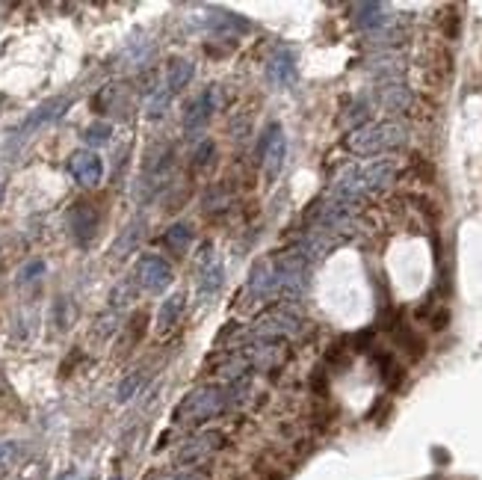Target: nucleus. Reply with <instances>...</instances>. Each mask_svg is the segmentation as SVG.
Returning a JSON list of instances; mask_svg holds the SVG:
<instances>
[{"instance_id": "8", "label": "nucleus", "mask_w": 482, "mask_h": 480, "mask_svg": "<svg viewBox=\"0 0 482 480\" xmlns=\"http://www.w3.org/2000/svg\"><path fill=\"white\" fill-rule=\"evenodd\" d=\"M166 243L175 246L177 252H184L186 243H190V228H186V225H172L169 234H166Z\"/></svg>"}, {"instance_id": "11", "label": "nucleus", "mask_w": 482, "mask_h": 480, "mask_svg": "<svg viewBox=\"0 0 482 480\" xmlns=\"http://www.w3.org/2000/svg\"><path fill=\"white\" fill-rule=\"evenodd\" d=\"M113 480H122V477H119V474H116V477H113Z\"/></svg>"}, {"instance_id": "7", "label": "nucleus", "mask_w": 482, "mask_h": 480, "mask_svg": "<svg viewBox=\"0 0 482 480\" xmlns=\"http://www.w3.org/2000/svg\"><path fill=\"white\" fill-rule=\"evenodd\" d=\"M190 75H193V66L190 62H175L172 66V71H169V89H177V86H184L186 80H190Z\"/></svg>"}, {"instance_id": "2", "label": "nucleus", "mask_w": 482, "mask_h": 480, "mask_svg": "<svg viewBox=\"0 0 482 480\" xmlns=\"http://www.w3.org/2000/svg\"><path fill=\"white\" fill-rule=\"evenodd\" d=\"M68 172L75 175L80 184L95 187L101 181L104 166H101V158H95L92 151H77V154H71V160H68Z\"/></svg>"}, {"instance_id": "4", "label": "nucleus", "mask_w": 482, "mask_h": 480, "mask_svg": "<svg viewBox=\"0 0 482 480\" xmlns=\"http://www.w3.org/2000/svg\"><path fill=\"white\" fill-rule=\"evenodd\" d=\"M95 225H98V214L92 211V207L86 202H80L75 211H71V228L77 232V237L86 243V240L95 234Z\"/></svg>"}, {"instance_id": "5", "label": "nucleus", "mask_w": 482, "mask_h": 480, "mask_svg": "<svg viewBox=\"0 0 482 480\" xmlns=\"http://www.w3.org/2000/svg\"><path fill=\"white\" fill-rule=\"evenodd\" d=\"M181 308H184V299H181V297H169V299H166V302H163V308H160V317H157V323H160V329L172 326L175 317L181 315Z\"/></svg>"}, {"instance_id": "10", "label": "nucleus", "mask_w": 482, "mask_h": 480, "mask_svg": "<svg viewBox=\"0 0 482 480\" xmlns=\"http://www.w3.org/2000/svg\"><path fill=\"white\" fill-rule=\"evenodd\" d=\"M86 140H89L92 145L107 142V140H110V124H92V128L86 131Z\"/></svg>"}, {"instance_id": "3", "label": "nucleus", "mask_w": 482, "mask_h": 480, "mask_svg": "<svg viewBox=\"0 0 482 480\" xmlns=\"http://www.w3.org/2000/svg\"><path fill=\"white\" fill-rule=\"evenodd\" d=\"M219 409V394L216 391H195L186 398V403L177 409V418H207Z\"/></svg>"}, {"instance_id": "1", "label": "nucleus", "mask_w": 482, "mask_h": 480, "mask_svg": "<svg viewBox=\"0 0 482 480\" xmlns=\"http://www.w3.org/2000/svg\"><path fill=\"white\" fill-rule=\"evenodd\" d=\"M136 279H139L142 288H148L157 294V290H163L172 281V267L166 264L160 255H145L139 261V267H136Z\"/></svg>"}, {"instance_id": "6", "label": "nucleus", "mask_w": 482, "mask_h": 480, "mask_svg": "<svg viewBox=\"0 0 482 480\" xmlns=\"http://www.w3.org/2000/svg\"><path fill=\"white\" fill-rule=\"evenodd\" d=\"M207 113H211V92H207V95H202V98H198L193 107H190V113H186V119H184L186 128H195L198 122H204Z\"/></svg>"}, {"instance_id": "9", "label": "nucleus", "mask_w": 482, "mask_h": 480, "mask_svg": "<svg viewBox=\"0 0 482 480\" xmlns=\"http://www.w3.org/2000/svg\"><path fill=\"white\" fill-rule=\"evenodd\" d=\"M219 281H222V270H219V267L207 270V276L202 279V294H213V290L219 288Z\"/></svg>"}]
</instances>
